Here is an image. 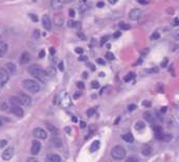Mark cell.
Here are the masks:
<instances>
[{
    "instance_id": "27",
    "label": "cell",
    "mask_w": 179,
    "mask_h": 162,
    "mask_svg": "<svg viewBox=\"0 0 179 162\" xmlns=\"http://www.w3.org/2000/svg\"><path fill=\"white\" fill-rule=\"evenodd\" d=\"M118 27L121 30H124V31H127V30H129L130 29V25L129 24H127L125 23V22H121V23L118 24Z\"/></svg>"
},
{
    "instance_id": "38",
    "label": "cell",
    "mask_w": 179,
    "mask_h": 162,
    "mask_svg": "<svg viewBox=\"0 0 179 162\" xmlns=\"http://www.w3.org/2000/svg\"><path fill=\"white\" fill-rule=\"evenodd\" d=\"M136 107H137V105H135V104H130L129 107H128V109H129L130 112H132V111H134Z\"/></svg>"
},
{
    "instance_id": "45",
    "label": "cell",
    "mask_w": 179,
    "mask_h": 162,
    "mask_svg": "<svg viewBox=\"0 0 179 162\" xmlns=\"http://www.w3.org/2000/svg\"><path fill=\"white\" fill-rule=\"evenodd\" d=\"M83 48H76V53H78V54H83Z\"/></svg>"
},
{
    "instance_id": "40",
    "label": "cell",
    "mask_w": 179,
    "mask_h": 162,
    "mask_svg": "<svg viewBox=\"0 0 179 162\" xmlns=\"http://www.w3.org/2000/svg\"><path fill=\"white\" fill-rule=\"evenodd\" d=\"M168 62H169L168 58H165L163 62H161V66H163V68H165V66H167V64H168Z\"/></svg>"
},
{
    "instance_id": "29",
    "label": "cell",
    "mask_w": 179,
    "mask_h": 162,
    "mask_svg": "<svg viewBox=\"0 0 179 162\" xmlns=\"http://www.w3.org/2000/svg\"><path fill=\"white\" fill-rule=\"evenodd\" d=\"M53 142L57 148H61V146H62V142H61V140H60L59 138H53Z\"/></svg>"
},
{
    "instance_id": "17",
    "label": "cell",
    "mask_w": 179,
    "mask_h": 162,
    "mask_svg": "<svg viewBox=\"0 0 179 162\" xmlns=\"http://www.w3.org/2000/svg\"><path fill=\"white\" fill-rule=\"evenodd\" d=\"M10 102L12 105H14V107H20V105H22V102L21 100H20V98L18 96H13L10 98Z\"/></svg>"
},
{
    "instance_id": "57",
    "label": "cell",
    "mask_w": 179,
    "mask_h": 162,
    "mask_svg": "<svg viewBox=\"0 0 179 162\" xmlns=\"http://www.w3.org/2000/svg\"><path fill=\"white\" fill-rule=\"evenodd\" d=\"M70 131H71V128L70 127H65V132H66V133L70 134Z\"/></svg>"
},
{
    "instance_id": "53",
    "label": "cell",
    "mask_w": 179,
    "mask_h": 162,
    "mask_svg": "<svg viewBox=\"0 0 179 162\" xmlns=\"http://www.w3.org/2000/svg\"><path fill=\"white\" fill-rule=\"evenodd\" d=\"M107 39H108V37H103V38H102V42H101V43H102V44L105 43V42L107 41Z\"/></svg>"
},
{
    "instance_id": "46",
    "label": "cell",
    "mask_w": 179,
    "mask_h": 162,
    "mask_svg": "<svg viewBox=\"0 0 179 162\" xmlns=\"http://www.w3.org/2000/svg\"><path fill=\"white\" fill-rule=\"evenodd\" d=\"M104 5H105V3H104L103 1H98V2L96 3V6L98 7H104Z\"/></svg>"
},
{
    "instance_id": "6",
    "label": "cell",
    "mask_w": 179,
    "mask_h": 162,
    "mask_svg": "<svg viewBox=\"0 0 179 162\" xmlns=\"http://www.w3.org/2000/svg\"><path fill=\"white\" fill-rule=\"evenodd\" d=\"M9 80V73L4 68H0V89Z\"/></svg>"
},
{
    "instance_id": "44",
    "label": "cell",
    "mask_w": 179,
    "mask_h": 162,
    "mask_svg": "<svg viewBox=\"0 0 179 162\" xmlns=\"http://www.w3.org/2000/svg\"><path fill=\"white\" fill-rule=\"evenodd\" d=\"M74 15H76V13H74V10H73V9H70V10H69V16H70V17H74Z\"/></svg>"
},
{
    "instance_id": "18",
    "label": "cell",
    "mask_w": 179,
    "mask_h": 162,
    "mask_svg": "<svg viewBox=\"0 0 179 162\" xmlns=\"http://www.w3.org/2000/svg\"><path fill=\"white\" fill-rule=\"evenodd\" d=\"M46 162H61V157L57 154H51V155L47 156Z\"/></svg>"
},
{
    "instance_id": "41",
    "label": "cell",
    "mask_w": 179,
    "mask_h": 162,
    "mask_svg": "<svg viewBox=\"0 0 179 162\" xmlns=\"http://www.w3.org/2000/svg\"><path fill=\"white\" fill-rule=\"evenodd\" d=\"M82 95V93L81 92H76V93H74V95H73V98L74 99H78V98H80V96Z\"/></svg>"
},
{
    "instance_id": "22",
    "label": "cell",
    "mask_w": 179,
    "mask_h": 162,
    "mask_svg": "<svg viewBox=\"0 0 179 162\" xmlns=\"http://www.w3.org/2000/svg\"><path fill=\"white\" fill-rule=\"evenodd\" d=\"M123 139H124V141H126V142H128V143H131L134 141L133 135L130 133H127V134H125V135H123Z\"/></svg>"
},
{
    "instance_id": "36",
    "label": "cell",
    "mask_w": 179,
    "mask_h": 162,
    "mask_svg": "<svg viewBox=\"0 0 179 162\" xmlns=\"http://www.w3.org/2000/svg\"><path fill=\"white\" fill-rule=\"evenodd\" d=\"M126 162H139V161H138V159L135 158V157H129L128 159H127Z\"/></svg>"
},
{
    "instance_id": "35",
    "label": "cell",
    "mask_w": 179,
    "mask_h": 162,
    "mask_svg": "<svg viewBox=\"0 0 179 162\" xmlns=\"http://www.w3.org/2000/svg\"><path fill=\"white\" fill-rule=\"evenodd\" d=\"M39 36H40V32H39V30H35V32H34V34H33V37L35 39H38Z\"/></svg>"
},
{
    "instance_id": "12",
    "label": "cell",
    "mask_w": 179,
    "mask_h": 162,
    "mask_svg": "<svg viewBox=\"0 0 179 162\" xmlns=\"http://www.w3.org/2000/svg\"><path fill=\"white\" fill-rule=\"evenodd\" d=\"M155 136H156V138H157L158 140L165 141V142H168V141H171V139H172V135H170V134L160 133V134H156Z\"/></svg>"
},
{
    "instance_id": "60",
    "label": "cell",
    "mask_w": 179,
    "mask_h": 162,
    "mask_svg": "<svg viewBox=\"0 0 179 162\" xmlns=\"http://www.w3.org/2000/svg\"><path fill=\"white\" fill-rule=\"evenodd\" d=\"M72 121H73V122H78V119L76 118V117H72Z\"/></svg>"
},
{
    "instance_id": "56",
    "label": "cell",
    "mask_w": 179,
    "mask_h": 162,
    "mask_svg": "<svg viewBox=\"0 0 179 162\" xmlns=\"http://www.w3.org/2000/svg\"><path fill=\"white\" fill-rule=\"evenodd\" d=\"M80 125H81L82 128H84L85 126H86V122H84V121H81V124H80Z\"/></svg>"
},
{
    "instance_id": "37",
    "label": "cell",
    "mask_w": 179,
    "mask_h": 162,
    "mask_svg": "<svg viewBox=\"0 0 179 162\" xmlns=\"http://www.w3.org/2000/svg\"><path fill=\"white\" fill-rule=\"evenodd\" d=\"M76 86L79 87V89H81V90H83L84 87H85V84H84V83L82 82V81H80V82L76 83Z\"/></svg>"
},
{
    "instance_id": "31",
    "label": "cell",
    "mask_w": 179,
    "mask_h": 162,
    "mask_svg": "<svg viewBox=\"0 0 179 162\" xmlns=\"http://www.w3.org/2000/svg\"><path fill=\"white\" fill-rule=\"evenodd\" d=\"M94 114H96V109H89L88 111H87V116H88V117L93 116Z\"/></svg>"
},
{
    "instance_id": "21",
    "label": "cell",
    "mask_w": 179,
    "mask_h": 162,
    "mask_svg": "<svg viewBox=\"0 0 179 162\" xmlns=\"http://www.w3.org/2000/svg\"><path fill=\"white\" fill-rule=\"evenodd\" d=\"M6 52H7V44L3 41H0V57L4 56Z\"/></svg>"
},
{
    "instance_id": "2",
    "label": "cell",
    "mask_w": 179,
    "mask_h": 162,
    "mask_svg": "<svg viewBox=\"0 0 179 162\" xmlns=\"http://www.w3.org/2000/svg\"><path fill=\"white\" fill-rule=\"evenodd\" d=\"M111 157L115 160H122L126 157V150L122 145H115L111 150Z\"/></svg>"
},
{
    "instance_id": "43",
    "label": "cell",
    "mask_w": 179,
    "mask_h": 162,
    "mask_svg": "<svg viewBox=\"0 0 179 162\" xmlns=\"http://www.w3.org/2000/svg\"><path fill=\"white\" fill-rule=\"evenodd\" d=\"M44 56H45V51H44V50H42V51L39 53V58H43Z\"/></svg>"
},
{
    "instance_id": "47",
    "label": "cell",
    "mask_w": 179,
    "mask_h": 162,
    "mask_svg": "<svg viewBox=\"0 0 179 162\" xmlns=\"http://www.w3.org/2000/svg\"><path fill=\"white\" fill-rule=\"evenodd\" d=\"M96 62H98V64H102V66H104V64H105V61H104L103 59H101V58H98V60H96Z\"/></svg>"
},
{
    "instance_id": "9",
    "label": "cell",
    "mask_w": 179,
    "mask_h": 162,
    "mask_svg": "<svg viewBox=\"0 0 179 162\" xmlns=\"http://www.w3.org/2000/svg\"><path fill=\"white\" fill-rule=\"evenodd\" d=\"M42 24H43V27L46 31H50L51 30V20H50L48 15H44L43 17H42Z\"/></svg>"
},
{
    "instance_id": "19",
    "label": "cell",
    "mask_w": 179,
    "mask_h": 162,
    "mask_svg": "<svg viewBox=\"0 0 179 162\" xmlns=\"http://www.w3.org/2000/svg\"><path fill=\"white\" fill-rule=\"evenodd\" d=\"M53 22H55V24L57 27H61L63 24V22H64V18H63V16L61 14L56 15L55 17H53Z\"/></svg>"
},
{
    "instance_id": "15",
    "label": "cell",
    "mask_w": 179,
    "mask_h": 162,
    "mask_svg": "<svg viewBox=\"0 0 179 162\" xmlns=\"http://www.w3.org/2000/svg\"><path fill=\"white\" fill-rule=\"evenodd\" d=\"M63 3H64V0H50V4H51V6H53L55 10L61 9Z\"/></svg>"
},
{
    "instance_id": "30",
    "label": "cell",
    "mask_w": 179,
    "mask_h": 162,
    "mask_svg": "<svg viewBox=\"0 0 179 162\" xmlns=\"http://www.w3.org/2000/svg\"><path fill=\"white\" fill-rule=\"evenodd\" d=\"M160 38V35H159V33H157V32H155L154 34H152V36H151V39L152 40H157V39H159Z\"/></svg>"
},
{
    "instance_id": "4",
    "label": "cell",
    "mask_w": 179,
    "mask_h": 162,
    "mask_svg": "<svg viewBox=\"0 0 179 162\" xmlns=\"http://www.w3.org/2000/svg\"><path fill=\"white\" fill-rule=\"evenodd\" d=\"M141 11L139 9H133L129 12V15H128V17H129L130 20H133V21H136V20H138L139 18L141 17Z\"/></svg>"
},
{
    "instance_id": "59",
    "label": "cell",
    "mask_w": 179,
    "mask_h": 162,
    "mask_svg": "<svg viewBox=\"0 0 179 162\" xmlns=\"http://www.w3.org/2000/svg\"><path fill=\"white\" fill-rule=\"evenodd\" d=\"M160 111H161V113H165V112L167 111V107H163V109H160Z\"/></svg>"
},
{
    "instance_id": "52",
    "label": "cell",
    "mask_w": 179,
    "mask_h": 162,
    "mask_svg": "<svg viewBox=\"0 0 179 162\" xmlns=\"http://www.w3.org/2000/svg\"><path fill=\"white\" fill-rule=\"evenodd\" d=\"M174 25H175V27L179 25V19H178V18H175V19H174Z\"/></svg>"
},
{
    "instance_id": "33",
    "label": "cell",
    "mask_w": 179,
    "mask_h": 162,
    "mask_svg": "<svg viewBox=\"0 0 179 162\" xmlns=\"http://www.w3.org/2000/svg\"><path fill=\"white\" fill-rule=\"evenodd\" d=\"M91 87H92V89H98V87H100V83H98V81H92V82H91Z\"/></svg>"
},
{
    "instance_id": "63",
    "label": "cell",
    "mask_w": 179,
    "mask_h": 162,
    "mask_svg": "<svg viewBox=\"0 0 179 162\" xmlns=\"http://www.w3.org/2000/svg\"><path fill=\"white\" fill-rule=\"evenodd\" d=\"M72 0H64V2H66V3H68V2H71Z\"/></svg>"
},
{
    "instance_id": "11",
    "label": "cell",
    "mask_w": 179,
    "mask_h": 162,
    "mask_svg": "<svg viewBox=\"0 0 179 162\" xmlns=\"http://www.w3.org/2000/svg\"><path fill=\"white\" fill-rule=\"evenodd\" d=\"M20 98V100H21L22 102V105H31V98L29 96H27V95L23 94V93H20L19 96H18Z\"/></svg>"
},
{
    "instance_id": "54",
    "label": "cell",
    "mask_w": 179,
    "mask_h": 162,
    "mask_svg": "<svg viewBox=\"0 0 179 162\" xmlns=\"http://www.w3.org/2000/svg\"><path fill=\"white\" fill-rule=\"evenodd\" d=\"M137 1H138L140 4H146L147 3V0H137Z\"/></svg>"
},
{
    "instance_id": "32",
    "label": "cell",
    "mask_w": 179,
    "mask_h": 162,
    "mask_svg": "<svg viewBox=\"0 0 179 162\" xmlns=\"http://www.w3.org/2000/svg\"><path fill=\"white\" fill-rule=\"evenodd\" d=\"M106 58H107L108 60H113V59H114V55H113L112 53L108 52V53L106 54Z\"/></svg>"
},
{
    "instance_id": "51",
    "label": "cell",
    "mask_w": 179,
    "mask_h": 162,
    "mask_svg": "<svg viewBox=\"0 0 179 162\" xmlns=\"http://www.w3.org/2000/svg\"><path fill=\"white\" fill-rule=\"evenodd\" d=\"M121 35H122V33H121V32H116V33L113 35V37H114V38H118V37H121Z\"/></svg>"
},
{
    "instance_id": "5",
    "label": "cell",
    "mask_w": 179,
    "mask_h": 162,
    "mask_svg": "<svg viewBox=\"0 0 179 162\" xmlns=\"http://www.w3.org/2000/svg\"><path fill=\"white\" fill-rule=\"evenodd\" d=\"M34 136L38 139H46L47 138V134L44 131L43 128L41 127H36L34 130Z\"/></svg>"
},
{
    "instance_id": "39",
    "label": "cell",
    "mask_w": 179,
    "mask_h": 162,
    "mask_svg": "<svg viewBox=\"0 0 179 162\" xmlns=\"http://www.w3.org/2000/svg\"><path fill=\"white\" fill-rule=\"evenodd\" d=\"M27 162H39V160L35 157H29V159H27Z\"/></svg>"
},
{
    "instance_id": "48",
    "label": "cell",
    "mask_w": 179,
    "mask_h": 162,
    "mask_svg": "<svg viewBox=\"0 0 179 162\" xmlns=\"http://www.w3.org/2000/svg\"><path fill=\"white\" fill-rule=\"evenodd\" d=\"M59 70L61 71V72H63V71H64V66H63V62L59 63Z\"/></svg>"
},
{
    "instance_id": "34",
    "label": "cell",
    "mask_w": 179,
    "mask_h": 162,
    "mask_svg": "<svg viewBox=\"0 0 179 162\" xmlns=\"http://www.w3.org/2000/svg\"><path fill=\"white\" fill-rule=\"evenodd\" d=\"M143 107H150L151 105H152V103H151V101H149V100H143Z\"/></svg>"
},
{
    "instance_id": "25",
    "label": "cell",
    "mask_w": 179,
    "mask_h": 162,
    "mask_svg": "<svg viewBox=\"0 0 179 162\" xmlns=\"http://www.w3.org/2000/svg\"><path fill=\"white\" fill-rule=\"evenodd\" d=\"M46 127H47L48 130H49V131L51 132V133H53V134H57V133H58V130L55 127V126L53 125V124L46 123Z\"/></svg>"
},
{
    "instance_id": "61",
    "label": "cell",
    "mask_w": 179,
    "mask_h": 162,
    "mask_svg": "<svg viewBox=\"0 0 179 162\" xmlns=\"http://www.w3.org/2000/svg\"><path fill=\"white\" fill-rule=\"evenodd\" d=\"M50 52H51V54H53H53H55V48H50Z\"/></svg>"
},
{
    "instance_id": "42",
    "label": "cell",
    "mask_w": 179,
    "mask_h": 162,
    "mask_svg": "<svg viewBox=\"0 0 179 162\" xmlns=\"http://www.w3.org/2000/svg\"><path fill=\"white\" fill-rule=\"evenodd\" d=\"M29 16H31V20H34V21H35V22H37V21H38V18H37V16H36V15H33V14H31V15H29Z\"/></svg>"
},
{
    "instance_id": "16",
    "label": "cell",
    "mask_w": 179,
    "mask_h": 162,
    "mask_svg": "<svg viewBox=\"0 0 179 162\" xmlns=\"http://www.w3.org/2000/svg\"><path fill=\"white\" fill-rule=\"evenodd\" d=\"M11 112H12L13 114L17 117H22L23 116V109H21L20 107H13L11 109Z\"/></svg>"
},
{
    "instance_id": "26",
    "label": "cell",
    "mask_w": 179,
    "mask_h": 162,
    "mask_svg": "<svg viewBox=\"0 0 179 162\" xmlns=\"http://www.w3.org/2000/svg\"><path fill=\"white\" fill-rule=\"evenodd\" d=\"M153 131H154V133H155V135H156V134L163 133V128H161V126H160V125L155 124V125L153 126Z\"/></svg>"
},
{
    "instance_id": "8",
    "label": "cell",
    "mask_w": 179,
    "mask_h": 162,
    "mask_svg": "<svg viewBox=\"0 0 179 162\" xmlns=\"http://www.w3.org/2000/svg\"><path fill=\"white\" fill-rule=\"evenodd\" d=\"M40 150H41V143L38 140H34L33 143H31V153L33 155H37V154H39Z\"/></svg>"
},
{
    "instance_id": "55",
    "label": "cell",
    "mask_w": 179,
    "mask_h": 162,
    "mask_svg": "<svg viewBox=\"0 0 179 162\" xmlns=\"http://www.w3.org/2000/svg\"><path fill=\"white\" fill-rule=\"evenodd\" d=\"M108 1H109V3H111V4H115L118 0H108Z\"/></svg>"
},
{
    "instance_id": "23",
    "label": "cell",
    "mask_w": 179,
    "mask_h": 162,
    "mask_svg": "<svg viewBox=\"0 0 179 162\" xmlns=\"http://www.w3.org/2000/svg\"><path fill=\"white\" fill-rule=\"evenodd\" d=\"M98 148H100V141L98 140L93 141L92 144H91V146H90V152L91 153L96 152V150H98Z\"/></svg>"
},
{
    "instance_id": "1",
    "label": "cell",
    "mask_w": 179,
    "mask_h": 162,
    "mask_svg": "<svg viewBox=\"0 0 179 162\" xmlns=\"http://www.w3.org/2000/svg\"><path fill=\"white\" fill-rule=\"evenodd\" d=\"M29 73L31 74L33 77H35L36 79L40 80L42 82H46V79H47V75H46V72L43 68L39 66L38 64H31L27 68Z\"/></svg>"
},
{
    "instance_id": "10",
    "label": "cell",
    "mask_w": 179,
    "mask_h": 162,
    "mask_svg": "<svg viewBox=\"0 0 179 162\" xmlns=\"http://www.w3.org/2000/svg\"><path fill=\"white\" fill-rule=\"evenodd\" d=\"M13 156H14V148H7L6 150L2 153V159L5 160V161L11 160Z\"/></svg>"
},
{
    "instance_id": "62",
    "label": "cell",
    "mask_w": 179,
    "mask_h": 162,
    "mask_svg": "<svg viewBox=\"0 0 179 162\" xmlns=\"http://www.w3.org/2000/svg\"><path fill=\"white\" fill-rule=\"evenodd\" d=\"M175 36H176L177 38H179V32H176V33H175Z\"/></svg>"
},
{
    "instance_id": "58",
    "label": "cell",
    "mask_w": 179,
    "mask_h": 162,
    "mask_svg": "<svg viewBox=\"0 0 179 162\" xmlns=\"http://www.w3.org/2000/svg\"><path fill=\"white\" fill-rule=\"evenodd\" d=\"M78 36L81 37V39H85V36H84V35H82L81 33H79V34H78Z\"/></svg>"
},
{
    "instance_id": "24",
    "label": "cell",
    "mask_w": 179,
    "mask_h": 162,
    "mask_svg": "<svg viewBox=\"0 0 179 162\" xmlns=\"http://www.w3.org/2000/svg\"><path fill=\"white\" fill-rule=\"evenodd\" d=\"M145 126H146V124L143 123V121H138V122H136V124H135V128L137 130V131H141V130H143Z\"/></svg>"
},
{
    "instance_id": "3",
    "label": "cell",
    "mask_w": 179,
    "mask_h": 162,
    "mask_svg": "<svg viewBox=\"0 0 179 162\" xmlns=\"http://www.w3.org/2000/svg\"><path fill=\"white\" fill-rule=\"evenodd\" d=\"M23 87L27 92H31V93H38L40 91V85L39 83H37L36 81H34V80H31V79H26L23 81Z\"/></svg>"
},
{
    "instance_id": "20",
    "label": "cell",
    "mask_w": 179,
    "mask_h": 162,
    "mask_svg": "<svg viewBox=\"0 0 179 162\" xmlns=\"http://www.w3.org/2000/svg\"><path fill=\"white\" fill-rule=\"evenodd\" d=\"M141 154H143V156H146V157L150 156L151 154H152V148H151L150 145H145V146L141 148Z\"/></svg>"
},
{
    "instance_id": "13",
    "label": "cell",
    "mask_w": 179,
    "mask_h": 162,
    "mask_svg": "<svg viewBox=\"0 0 179 162\" xmlns=\"http://www.w3.org/2000/svg\"><path fill=\"white\" fill-rule=\"evenodd\" d=\"M29 61H31V55H29V53H27V52L22 53L21 56H20V63H21V64H26Z\"/></svg>"
},
{
    "instance_id": "14",
    "label": "cell",
    "mask_w": 179,
    "mask_h": 162,
    "mask_svg": "<svg viewBox=\"0 0 179 162\" xmlns=\"http://www.w3.org/2000/svg\"><path fill=\"white\" fill-rule=\"evenodd\" d=\"M5 68H6V72L9 73V74H12V75L16 74L17 68L13 62H7L6 64H5Z\"/></svg>"
},
{
    "instance_id": "50",
    "label": "cell",
    "mask_w": 179,
    "mask_h": 162,
    "mask_svg": "<svg viewBox=\"0 0 179 162\" xmlns=\"http://www.w3.org/2000/svg\"><path fill=\"white\" fill-rule=\"evenodd\" d=\"M6 141L5 140H2V141H0V148H3L4 145H6Z\"/></svg>"
},
{
    "instance_id": "7",
    "label": "cell",
    "mask_w": 179,
    "mask_h": 162,
    "mask_svg": "<svg viewBox=\"0 0 179 162\" xmlns=\"http://www.w3.org/2000/svg\"><path fill=\"white\" fill-rule=\"evenodd\" d=\"M143 118L146 119V121H148V122H155L158 119H160V117L158 114H152L150 112H146L143 114Z\"/></svg>"
},
{
    "instance_id": "64",
    "label": "cell",
    "mask_w": 179,
    "mask_h": 162,
    "mask_svg": "<svg viewBox=\"0 0 179 162\" xmlns=\"http://www.w3.org/2000/svg\"><path fill=\"white\" fill-rule=\"evenodd\" d=\"M1 125H2V122H1V121H0V126H1Z\"/></svg>"
},
{
    "instance_id": "28",
    "label": "cell",
    "mask_w": 179,
    "mask_h": 162,
    "mask_svg": "<svg viewBox=\"0 0 179 162\" xmlns=\"http://www.w3.org/2000/svg\"><path fill=\"white\" fill-rule=\"evenodd\" d=\"M134 77V74L133 73H130V74H128V75H126L124 77V81L125 82H129V81H131L132 79H133Z\"/></svg>"
},
{
    "instance_id": "49",
    "label": "cell",
    "mask_w": 179,
    "mask_h": 162,
    "mask_svg": "<svg viewBox=\"0 0 179 162\" xmlns=\"http://www.w3.org/2000/svg\"><path fill=\"white\" fill-rule=\"evenodd\" d=\"M1 109H4V111H7V109H9V107H6V104L5 103H2V105H1Z\"/></svg>"
}]
</instances>
